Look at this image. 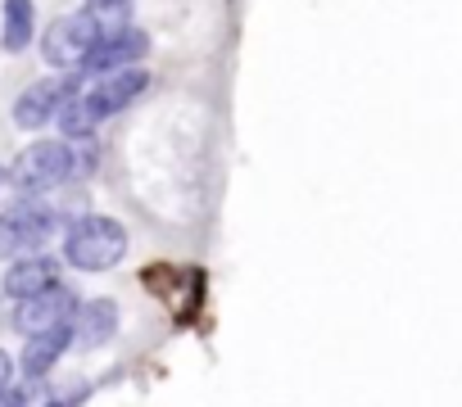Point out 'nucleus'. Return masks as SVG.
<instances>
[{
	"instance_id": "nucleus-15",
	"label": "nucleus",
	"mask_w": 462,
	"mask_h": 407,
	"mask_svg": "<svg viewBox=\"0 0 462 407\" xmlns=\"http://www.w3.org/2000/svg\"><path fill=\"white\" fill-rule=\"evenodd\" d=\"M28 398L19 393V389H5V393H0V407H23Z\"/></svg>"
},
{
	"instance_id": "nucleus-7",
	"label": "nucleus",
	"mask_w": 462,
	"mask_h": 407,
	"mask_svg": "<svg viewBox=\"0 0 462 407\" xmlns=\"http://www.w3.org/2000/svg\"><path fill=\"white\" fill-rule=\"evenodd\" d=\"M73 95H78V77H42L14 100V122L23 131H42L51 118H60V109Z\"/></svg>"
},
{
	"instance_id": "nucleus-14",
	"label": "nucleus",
	"mask_w": 462,
	"mask_h": 407,
	"mask_svg": "<svg viewBox=\"0 0 462 407\" xmlns=\"http://www.w3.org/2000/svg\"><path fill=\"white\" fill-rule=\"evenodd\" d=\"M14 384V362H10V353L5 348H0V393H5Z\"/></svg>"
},
{
	"instance_id": "nucleus-12",
	"label": "nucleus",
	"mask_w": 462,
	"mask_h": 407,
	"mask_svg": "<svg viewBox=\"0 0 462 407\" xmlns=\"http://www.w3.org/2000/svg\"><path fill=\"white\" fill-rule=\"evenodd\" d=\"M32 37H37V5H32V0H5L0 46H5V50H28Z\"/></svg>"
},
{
	"instance_id": "nucleus-8",
	"label": "nucleus",
	"mask_w": 462,
	"mask_h": 407,
	"mask_svg": "<svg viewBox=\"0 0 462 407\" xmlns=\"http://www.w3.org/2000/svg\"><path fill=\"white\" fill-rule=\"evenodd\" d=\"M145 50H150V37L132 23L127 32H118V37H105L91 55H87V64H82V73H91V77H105V73H118V68H141V59H145Z\"/></svg>"
},
{
	"instance_id": "nucleus-11",
	"label": "nucleus",
	"mask_w": 462,
	"mask_h": 407,
	"mask_svg": "<svg viewBox=\"0 0 462 407\" xmlns=\"http://www.w3.org/2000/svg\"><path fill=\"white\" fill-rule=\"evenodd\" d=\"M64 348H73V326H60V330L32 335V339H28V348H23V357H19L23 375H28V380H42V375L64 357Z\"/></svg>"
},
{
	"instance_id": "nucleus-17",
	"label": "nucleus",
	"mask_w": 462,
	"mask_h": 407,
	"mask_svg": "<svg viewBox=\"0 0 462 407\" xmlns=\"http://www.w3.org/2000/svg\"><path fill=\"white\" fill-rule=\"evenodd\" d=\"M0 294H5V290H0Z\"/></svg>"
},
{
	"instance_id": "nucleus-9",
	"label": "nucleus",
	"mask_w": 462,
	"mask_h": 407,
	"mask_svg": "<svg viewBox=\"0 0 462 407\" xmlns=\"http://www.w3.org/2000/svg\"><path fill=\"white\" fill-rule=\"evenodd\" d=\"M55 285H60V263H55L51 254L14 258V263H10V272H5V281H0V290H5L14 303L37 299V294H46V290H55Z\"/></svg>"
},
{
	"instance_id": "nucleus-16",
	"label": "nucleus",
	"mask_w": 462,
	"mask_h": 407,
	"mask_svg": "<svg viewBox=\"0 0 462 407\" xmlns=\"http://www.w3.org/2000/svg\"><path fill=\"white\" fill-rule=\"evenodd\" d=\"M0 181H5V172H0Z\"/></svg>"
},
{
	"instance_id": "nucleus-3",
	"label": "nucleus",
	"mask_w": 462,
	"mask_h": 407,
	"mask_svg": "<svg viewBox=\"0 0 462 407\" xmlns=\"http://www.w3.org/2000/svg\"><path fill=\"white\" fill-rule=\"evenodd\" d=\"M60 231V213L37 199H19L0 213V258H28Z\"/></svg>"
},
{
	"instance_id": "nucleus-10",
	"label": "nucleus",
	"mask_w": 462,
	"mask_h": 407,
	"mask_svg": "<svg viewBox=\"0 0 462 407\" xmlns=\"http://www.w3.org/2000/svg\"><path fill=\"white\" fill-rule=\"evenodd\" d=\"M114 330H118V303L114 299H91L73 317V344L78 348H100V344L114 339Z\"/></svg>"
},
{
	"instance_id": "nucleus-6",
	"label": "nucleus",
	"mask_w": 462,
	"mask_h": 407,
	"mask_svg": "<svg viewBox=\"0 0 462 407\" xmlns=\"http://www.w3.org/2000/svg\"><path fill=\"white\" fill-rule=\"evenodd\" d=\"M78 294L69 290V285H55V290H46V294H37V299H23L19 308H14V330L19 335H46V330H60V326H73V317H78Z\"/></svg>"
},
{
	"instance_id": "nucleus-4",
	"label": "nucleus",
	"mask_w": 462,
	"mask_h": 407,
	"mask_svg": "<svg viewBox=\"0 0 462 407\" xmlns=\"http://www.w3.org/2000/svg\"><path fill=\"white\" fill-rule=\"evenodd\" d=\"M100 41H105V37H100L96 19H91L87 10H78V14H64V19H55V23L46 28L42 55H46L51 68H64V77H73V73H82L87 55H91Z\"/></svg>"
},
{
	"instance_id": "nucleus-1",
	"label": "nucleus",
	"mask_w": 462,
	"mask_h": 407,
	"mask_svg": "<svg viewBox=\"0 0 462 407\" xmlns=\"http://www.w3.org/2000/svg\"><path fill=\"white\" fill-rule=\"evenodd\" d=\"M127 254V227L105 213H87L64 231V263L78 272H109Z\"/></svg>"
},
{
	"instance_id": "nucleus-13",
	"label": "nucleus",
	"mask_w": 462,
	"mask_h": 407,
	"mask_svg": "<svg viewBox=\"0 0 462 407\" xmlns=\"http://www.w3.org/2000/svg\"><path fill=\"white\" fill-rule=\"evenodd\" d=\"M82 10L96 19L100 37H118V32L132 28V0H87Z\"/></svg>"
},
{
	"instance_id": "nucleus-5",
	"label": "nucleus",
	"mask_w": 462,
	"mask_h": 407,
	"mask_svg": "<svg viewBox=\"0 0 462 407\" xmlns=\"http://www.w3.org/2000/svg\"><path fill=\"white\" fill-rule=\"evenodd\" d=\"M145 86H150V73H145V68H118V73H105V77H96V82L82 91V109H87L91 122L100 127L105 118L123 113L127 104H136V100L145 95Z\"/></svg>"
},
{
	"instance_id": "nucleus-2",
	"label": "nucleus",
	"mask_w": 462,
	"mask_h": 407,
	"mask_svg": "<svg viewBox=\"0 0 462 407\" xmlns=\"http://www.w3.org/2000/svg\"><path fill=\"white\" fill-rule=\"evenodd\" d=\"M73 172H78V154H73L69 140H32L10 163V181L23 194H46V190L64 185Z\"/></svg>"
}]
</instances>
